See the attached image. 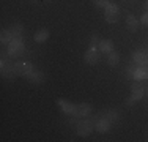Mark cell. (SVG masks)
<instances>
[{
	"instance_id": "1",
	"label": "cell",
	"mask_w": 148,
	"mask_h": 142,
	"mask_svg": "<svg viewBox=\"0 0 148 142\" xmlns=\"http://www.w3.org/2000/svg\"><path fill=\"white\" fill-rule=\"evenodd\" d=\"M0 68H2V76L5 77V79H14L17 76L14 63L10 62L8 57H2V60H0Z\"/></svg>"
},
{
	"instance_id": "2",
	"label": "cell",
	"mask_w": 148,
	"mask_h": 142,
	"mask_svg": "<svg viewBox=\"0 0 148 142\" xmlns=\"http://www.w3.org/2000/svg\"><path fill=\"white\" fill-rule=\"evenodd\" d=\"M95 130V122L91 119H84V120H79V122L76 123V131L79 136L85 137V136H90L91 133H93Z\"/></svg>"
},
{
	"instance_id": "3",
	"label": "cell",
	"mask_w": 148,
	"mask_h": 142,
	"mask_svg": "<svg viewBox=\"0 0 148 142\" xmlns=\"http://www.w3.org/2000/svg\"><path fill=\"white\" fill-rule=\"evenodd\" d=\"M10 57H21L25 52V44H24L22 38H14L11 43L8 44V49H6Z\"/></svg>"
},
{
	"instance_id": "4",
	"label": "cell",
	"mask_w": 148,
	"mask_h": 142,
	"mask_svg": "<svg viewBox=\"0 0 148 142\" xmlns=\"http://www.w3.org/2000/svg\"><path fill=\"white\" fill-rule=\"evenodd\" d=\"M104 19L109 24H115L120 21V6L115 3H109L104 8Z\"/></svg>"
},
{
	"instance_id": "5",
	"label": "cell",
	"mask_w": 148,
	"mask_h": 142,
	"mask_svg": "<svg viewBox=\"0 0 148 142\" xmlns=\"http://www.w3.org/2000/svg\"><path fill=\"white\" fill-rule=\"evenodd\" d=\"M145 81H134L132 85H131V97L136 99V101H139V99L143 98V95H145Z\"/></svg>"
},
{
	"instance_id": "6",
	"label": "cell",
	"mask_w": 148,
	"mask_h": 142,
	"mask_svg": "<svg viewBox=\"0 0 148 142\" xmlns=\"http://www.w3.org/2000/svg\"><path fill=\"white\" fill-rule=\"evenodd\" d=\"M98 51H99L98 48H88V51L85 52V55H84L85 63H88V65H96V63L99 62V59H101V54Z\"/></svg>"
},
{
	"instance_id": "7",
	"label": "cell",
	"mask_w": 148,
	"mask_h": 142,
	"mask_svg": "<svg viewBox=\"0 0 148 142\" xmlns=\"http://www.w3.org/2000/svg\"><path fill=\"white\" fill-rule=\"evenodd\" d=\"M110 128H112V122H109L104 115L99 117V119H98V122L95 123V130H96L98 133H101V134L109 133V131H110Z\"/></svg>"
},
{
	"instance_id": "8",
	"label": "cell",
	"mask_w": 148,
	"mask_h": 142,
	"mask_svg": "<svg viewBox=\"0 0 148 142\" xmlns=\"http://www.w3.org/2000/svg\"><path fill=\"white\" fill-rule=\"evenodd\" d=\"M57 104H58V108L66 114V115L76 117V104L68 103V101H65V99H57Z\"/></svg>"
},
{
	"instance_id": "9",
	"label": "cell",
	"mask_w": 148,
	"mask_h": 142,
	"mask_svg": "<svg viewBox=\"0 0 148 142\" xmlns=\"http://www.w3.org/2000/svg\"><path fill=\"white\" fill-rule=\"evenodd\" d=\"M93 112V106L88 103H79L76 104V117H88Z\"/></svg>"
},
{
	"instance_id": "10",
	"label": "cell",
	"mask_w": 148,
	"mask_h": 142,
	"mask_svg": "<svg viewBox=\"0 0 148 142\" xmlns=\"http://www.w3.org/2000/svg\"><path fill=\"white\" fill-rule=\"evenodd\" d=\"M14 68L17 71V76H27L29 73L33 71V65L30 62H16Z\"/></svg>"
},
{
	"instance_id": "11",
	"label": "cell",
	"mask_w": 148,
	"mask_h": 142,
	"mask_svg": "<svg viewBox=\"0 0 148 142\" xmlns=\"http://www.w3.org/2000/svg\"><path fill=\"white\" fill-rule=\"evenodd\" d=\"M134 81H148V62L139 65L134 73Z\"/></svg>"
},
{
	"instance_id": "12",
	"label": "cell",
	"mask_w": 148,
	"mask_h": 142,
	"mask_svg": "<svg viewBox=\"0 0 148 142\" xmlns=\"http://www.w3.org/2000/svg\"><path fill=\"white\" fill-rule=\"evenodd\" d=\"M25 79L29 81V82L32 84H43L44 82V74L41 73V71H32V73H29L25 76Z\"/></svg>"
},
{
	"instance_id": "13",
	"label": "cell",
	"mask_w": 148,
	"mask_h": 142,
	"mask_svg": "<svg viewBox=\"0 0 148 142\" xmlns=\"http://www.w3.org/2000/svg\"><path fill=\"white\" fill-rule=\"evenodd\" d=\"M139 27H140L139 19H137L134 14H128V16H126V28H128L129 32H137Z\"/></svg>"
},
{
	"instance_id": "14",
	"label": "cell",
	"mask_w": 148,
	"mask_h": 142,
	"mask_svg": "<svg viewBox=\"0 0 148 142\" xmlns=\"http://www.w3.org/2000/svg\"><path fill=\"white\" fill-rule=\"evenodd\" d=\"M98 49H99L101 54L109 55L112 51H114V41H112V40H101V41H99V46H98Z\"/></svg>"
},
{
	"instance_id": "15",
	"label": "cell",
	"mask_w": 148,
	"mask_h": 142,
	"mask_svg": "<svg viewBox=\"0 0 148 142\" xmlns=\"http://www.w3.org/2000/svg\"><path fill=\"white\" fill-rule=\"evenodd\" d=\"M132 62L136 63L137 66L143 65V63L148 62V54H147V52H143V51H136L132 54Z\"/></svg>"
},
{
	"instance_id": "16",
	"label": "cell",
	"mask_w": 148,
	"mask_h": 142,
	"mask_svg": "<svg viewBox=\"0 0 148 142\" xmlns=\"http://www.w3.org/2000/svg\"><path fill=\"white\" fill-rule=\"evenodd\" d=\"M49 37H51V33H49L47 28H41V30H38L36 33H35V41L36 43H44L49 40Z\"/></svg>"
},
{
	"instance_id": "17",
	"label": "cell",
	"mask_w": 148,
	"mask_h": 142,
	"mask_svg": "<svg viewBox=\"0 0 148 142\" xmlns=\"http://www.w3.org/2000/svg\"><path fill=\"white\" fill-rule=\"evenodd\" d=\"M13 40H14V37H13V33L10 30H5L3 28L2 33H0V41H2V44H10Z\"/></svg>"
},
{
	"instance_id": "18",
	"label": "cell",
	"mask_w": 148,
	"mask_h": 142,
	"mask_svg": "<svg viewBox=\"0 0 148 142\" xmlns=\"http://www.w3.org/2000/svg\"><path fill=\"white\" fill-rule=\"evenodd\" d=\"M107 63H109L110 66H117L118 63H120V54H118V52L112 51L110 54L107 55Z\"/></svg>"
},
{
	"instance_id": "19",
	"label": "cell",
	"mask_w": 148,
	"mask_h": 142,
	"mask_svg": "<svg viewBox=\"0 0 148 142\" xmlns=\"http://www.w3.org/2000/svg\"><path fill=\"white\" fill-rule=\"evenodd\" d=\"M10 32L13 33V37H14V38H22V35H24V26H21V24H14V26L10 28Z\"/></svg>"
},
{
	"instance_id": "20",
	"label": "cell",
	"mask_w": 148,
	"mask_h": 142,
	"mask_svg": "<svg viewBox=\"0 0 148 142\" xmlns=\"http://www.w3.org/2000/svg\"><path fill=\"white\" fill-rule=\"evenodd\" d=\"M103 115L109 120V122H112V123H115V122H118V120H120V115H118V112L115 111V109H110V111H107L106 114H103Z\"/></svg>"
},
{
	"instance_id": "21",
	"label": "cell",
	"mask_w": 148,
	"mask_h": 142,
	"mask_svg": "<svg viewBox=\"0 0 148 142\" xmlns=\"http://www.w3.org/2000/svg\"><path fill=\"white\" fill-rule=\"evenodd\" d=\"M136 63H131V65H128V68H126V77L128 79H132L134 81V73H136Z\"/></svg>"
},
{
	"instance_id": "22",
	"label": "cell",
	"mask_w": 148,
	"mask_h": 142,
	"mask_svg": "<svg viewBox=\"0 0 148 142\" xmlns=\"http://www.w3.org/2000/svg\"><path fill=\"white\" fill-rule=\"evenodd\" d=\"M99 37L98 35H91V40H90V48H98V44H99Z\"/></svg>"
},
{
	"instance_id": "23",
	"label": "cell",
	"mask_w": 148,
	"mask_h": 142,
	"mask_svg": "<svg viewBox=\"0 0 148 142\" xmlns=\"http://www.w3.org/2000/svg\"><path fill=\"white\" fill-rule=\"evenodd\" d=\"M93 3L98 8H106V6L109 5V0H93Z\"/></svg>"
},
{
	"instance_id": "24",
	"label": "cell",
	"mask_w": 148,
	"mask_h": 142,
	"mask_svg": "<svg viewBox=\"0 0 148 142\" xmlns=\"http://www.w3.org/2000/svg\"><path fill=\"white\" fill-rule=\"evenodd\" d=\"M140 24H142L143 27L148 28V11L142 14V17H140Z\"/></svg>"
},
{
	"instance_id": "25",
	"label": "cell",
	"mask_w": 148,
	"mask_h": 142,
	"mask_svg": "<svg viewBox=\"0 0 148 142\" xmlns=\"http://www.w3.org/2000/svg\"><path fill=\"white\" fill-rule=\"evenodd\" d=\"M134 103H136V99H134L132 97H129L128 99H126V106H128V108H131V106L134 104Z\"/></svg>"
},
{
	"instance_id": "26",
	"label": "cell",
	"mask_w": 148,
	"mask_h": 142,
	"mask_svg": "<svg viewBox=\"0 0 148 142\" xmlns=\"http://www.w3.org/2000/svg\"><path fill=\"white\" fill-rule=\"evenodd\" d=\"M145 6H147V10H148V0H147V3H145Z\"/></svg>"
}]
</instances>
